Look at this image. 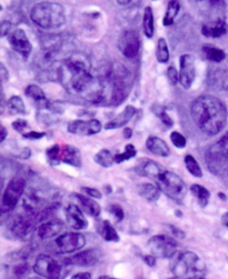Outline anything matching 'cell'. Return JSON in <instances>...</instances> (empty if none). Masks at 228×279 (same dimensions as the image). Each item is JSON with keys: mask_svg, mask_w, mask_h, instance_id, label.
<instances>
[{"mask_svg": "<svg viewBox=\"0 0 228 279\" xmlns=\"http://www.w3.org/2000/svg\"><path fill=\"white\" fill-rule=\"evenodd\" d=\"M58 77L71 94L86 97L94 104L107 102V97L98 77L91 71L89 58L81 52L71 53L58 68Z\"/></svg>", "mask_w": 228, "mask_h": 279, "instance_id": "cell-1", "label": "cell"}, {"mask_svg": "<svg viewBox=\"0 0 228 279\" xmlns=\"http://www.w3.org/2000/svg\"><path fill=\"white\" fill-rule=\"evenodd\" d=\"M192 119L204 134L215 136L225 128L228 118L226 105L220 98L205 95L196 98L191 108Z\"/></svg>", "mask_w": 228, "mask_h": 279, "instance_id": "cell-2", "label": "cell"}, {"mask_svg": "<svg viewBox=\"0 0 228 279\" xmlns=\"http://www.w3.org/2000/svg\"><path fill=\"white\" fill-rule=\"evenodd\" d=\"M30 19L42 29H56L66 22V11L60 3L38 2L31 8Z\"/></svg>", "mask_w": 228, "mask_h": 279, "instance_id": "cell-3", "label": "cell"}, {"mask_svg": "<svg viewBox=\"0 0 228 279\" xmlns=\"http://www.w3.org/2000/svg\"><path fill=\"white\" fill-rule=\"evenodd\" d=\"M172 272L178 278H202L206 275V265L194 252H183L175 259Z\"/></svg>", "mask_w": 228, "mask_h": 279, "instance_id": "cell-4", "label": "cell"}, {"mask_svg": "<svg viewBox=\"0 0 228 279\" xmlns=\"http://www.w3.org/2000/svg\"><path fill=\"white\" fill-rule=\"evenodd\" d=\"M205 159L212 174L220 177L228 175V133L207 149Z\"/></svg>", "mask_w": 228, "mask_h": 279, "instance_id": "cell-5", "label": "cell"}, {"mask_svg": "<svg viewBox=\"0 0 228 279\" xmlns=\"http://www.w3.org/2000/svg\"><path fill=\"white\" fill-rule=\"evenodd\" d=\"M162 192L177 203H182L187 194V186L184 180L172 171L163 170L155 180Z\"/></svg>", "mask_w": 228, "mask_h": 279, "instance_id": "cell-6", "label": "cell"}, {"mask_svg": "<svg viewBox=\"0 0 228 279\" xmlns=\"http://www.w3.org/2000/svg\"><path fill=\"white\" fill-rule=\"evenodd\" d=\"M47 158L52 165L65 163L80 167L81 166V154L78 148L71 145H54L47 149Z\"/></svg>", "mask_w": 228, "mask_h": 279, "instance_id": "cell-7", "label": "cell"}, {"mask_svg": "<svg viewBox=\"0 0 228 279\" xmlns=\"http://www.w3.org/2000/svg\"><path fill=\"white\" fill-rule=\"evenodd\" d=\"M26 180L22 177H13L4 188L1 199V212L9 213L16 208L18 202L25 193Z\"/></svg>", "mask_w": 228, "mask_h": 279, "instance_id": "cell-8", "label": "cell"}, {"mask_svg": "<svg viewBox=\"0 0 228 279\" xmlns=\"http://www.w3.org/2000/svg\"><path fill=\"white\" fill-rule=\"evenodd\" d=\"M65 265L66 263L61 264L51 256L40 255L36 259L35 265H33V272L38 276L50 279H58L65 277Z\"/></svg>", "mask_w": 228, "mask_h": 279, "instance_id": "cell-9", "label": "cell"}, {"mask_svg": "<svg viewBox=\"0 0 228 279\" xmlns=\"http://www.w3.org/2000/svg\"><path fill=\"white\" fill-rule=\"evenodd\" d=\"M86 245V238L79 233H66L51 243L50 248L55 254H71Z\"/></svg>", "mask_w": 228, "mask_h": 279, "instance_id": "cell-10", "label": "cell"}, {"mask_svg": "<svg viewBox=\"0 0 228 279\" xmlns=\"http://www.w3.org/2000/svg\"><path fill=\"white\" fill-rule=\"evenodd\" d=\"M149 253L157 258H172L177 252L178 244L166 235H156L148 241Z\"/></svg>", "mask_w": 228, "mask_h": 279, "instance_id": "cell-11", "label": "cell"}, {"mask_svg": "<svg viewBox=\"0 0 228 279\" xmlns=\"http://www.w3.org/2000/svg\"><path fill=\"white\" fill-rule=\"evenodd\" d=\"M38 222H40L38 215L27 212L25 215H19L14 217L11 224L9 225L8 231L14 238H23L32 231Z\"/></svg>", "mask_w": 228, "mask_h": 279, "instance_id": "cell-12", "label": "cell"}, {"mask_svg": "<svg viewBox=\"0 0 228 279\" xmlns=\"http://www.w3.org/2000/svg\"><path fill=\"white\" fill-rule=\"evenodd\" d=\"M118 48L120 52L129 59L137 56L140 49V39L137 31L129 29L121 33L118 40Z\"/></svg>", "mask_w": 228, "mask_h": 279, "instance_id": "cell-13", "label": "cell"}, {"mask_svg": "<svg viewBox=\"0 0 228 279\" xmlns=\"http://www.w3.org/2000/svg\"><path fill=\"white\" fill-rule=\"evenodd\" d=\"M196 77L195 58L192 55H183L179 59V82L181 85L189 89Z\"/></svg>", "mask_w": 228, "mask_h": 279, "instance_id": "cell-14", "label": "cell"}, {"mask_svg": "<svg viewBox=\"0 0 228 279\" xmlns=\"http://www.w3.org/2000/svg\"><path fill=\"white\" fill-rule=\"evenodd\" d=\"M8 42L14 51L20 53L23 58H28L31 53L32 45L26 32L18 28L8 35Z\"/></svg>", "mask_w": 228, "mask_h": 279, "instance_id": "cell-15", "label": "cell"}, {"mask_svg": "<svg viewBox=\"0 0 228 279\" xmlns=\"http://www.w3.org/2000/svg\"><path fill=\"white\" fill-rule=\"evenodd\" d=\"M100 258H101L100 251H98V249L96 248H91V249H87V251L84 252H80L74 256L65 259V263L66 265L90 267L96 265L97 263H99Z\"/></svg>", "mask_w": 228, "mask_h": 279, "instance_id": "cell-16", "label": "cell"}, {"mask_svg": "<svg viewBox=\"0 0 228 279\" xmlns=\"http://www.w3.org/2000/svg\"><path fill=\"white\" fill-rule=\"evenodd\" d=\"M101 130V122L97 119L74 120L68 125V131L74 135L91 136L98 134Z\"/></svg>", "mask_w": 228, "mask_h": 279, "instance_id": "cell-17", "label": "cell"}, {"mask_svg": "<svg viewBox=\"0 0 228 279\" xmlns=\"http://www.w3.org/2000/svg\"><path fill=\"white\" fill-rule=\"evenodd\" d=\"M65 213L67 222L71 228L76 229V231H82V229H86L88 226V222H87L86 217L82 214V210L77 205H68Z\"/></svg>", "mask_w": 228, "mask_h": 279, "instance_id": "cell-18", "label": "cell"}, {"mask_svg": "<svg viewBox=\"0 0 228 279\" xmlns=\"http://www.w3.org/2000/svg\"><path fill=\"white\" fill-rule=\"evenodd\" d=\"M65 225L59 219L49 220V222L42 223L37 227V235L40 239H49L59 235L64 231Z\"/></svg>", "mask_w": 228, "mask_h": 279, "instance_id": "cell-19", "label": "cell"}, {"mask_svg": "<svg viewBox=\"0 0 228 279\" xmlns=\"http://www.w3.org/2000/svg\"><path fill=\"white\" fill-rule=\"evenodd\" d=\"M135 170L139 176H144V177H148L150 179L156 180L164 169L153 160L142 159L138 161Z\"/></svg>", "mask_w": 228, "mask_h": 279, "instance_id": "cell-20", "label": "cell"}, {"mask_svg": "<svg viewBox=\"0 0 228 279\" xmlns=\"http://www.w3.org/2000/svg\"><path fill=\"white\" fill-rule=\"evenodd\" d=\"M208 82L217 90H228V69L217 68L208 73Z\"/></svg>", "mask_w": 228, "mask_h": 279, "instance_id": "cell-21", "label": "cell"}, {"mask_svg": "<svg viewBox=\"0 0 228 279\" xmlns=\"http://www.w3.org/2000/svg\"><path fill=\"white\" fill-rule=\"evenodd\" d=\"M136 114V108L134 106H127L126 108L120 112L119 115H117L115 117L114 119H111L110 121H108L106 124L105 128L106 129H117V128H121L128 124V122L132 120L133 117Z\"/></svg>", "mask_w": 228, "mask_h": 279, "instance_id": "cell-22", "label": "cell"}, {"mask_svg": "<svg viewBox=\"0 0 228 279\" xmlns=\"http://www.w3.org/2000/svg\"><path fill=\"white\" fill-rule=\"evenodd\" d=\"M72 197H74L77 203H78L79 207L84 210L85 213L90 215L91 217H98L101 212V208L98 205V203L95 202L94 199H91V197H87V196L80 195V194H72Z\"/></svg>", "mask_w": 228, "mask_h": 279, "instance_id": "cell-23", "label": "cell"}, {"mask_svg": "<svg viewBox=\"0 0 228 279\" xmlns=\"http://www.w3.org/2000/svg\"><path fill=\"white\" fill-rule=\"evenodd\" d=\"M26 96L36 102L40 109H51V104L48 101L45 92L39 86L29 85L25 90Z\"/></svg>", "mask_w": 228, "mask_h": 279, "instance_id": "cell-24", "label": "cell"}, {"mask_svg": "<svg viewBox=\"0 0 228 279\" xmlns=\"http://www.w3.org/2000/svg\"><path fill=\"white\" fill-rule=\"evenodd\" d=\"M146 147L150 153L159 156V157H168L169 154H171V149H169L166 141L156 136L148 137L146 141Z\"/></svg>", "mask_w": 228, "mask_h": 279, "instance_id": "cell-25", "label": "cell"}, {"mask_svg": "<svg viewBox=\"0 0 228 279\" xmlns=\"http://www.w3.org/2000/svg\"><path fill=\"white\" fill-rule=\"evenodd\" d=\"M227 31L226 22L223 19H216L206 24H204L202 32L204 36L211 37V38H218L223 35H225Z\"/></svg>", "mask_w": 228, "mask_h": 279, "instance_id": "cell-26", "label": "cell"}, {"mask_svg": "<svg viewBox=\"0 0 228 279\" xmlns=\"http://www.w3.org/2000/svg\"><path fill=\"white\" fill-rule=\"evenodd\" d=\"M137 192L140 197L146 199L147 202H156L159 198V196H161L162 190L156 185L144 183L137 186Z\"/></svg>", "mask_w": 228, "mask_h": 279, "instance_id": "cell-27", "label": "cell"}, {"mask_svg": "<svg viewBox=\"0 0 228 279\" xmlns=\"http://www.w3.org/2000/svg\"><path fill=\"white\" fill-rule=\"evenodd\" d=\"M97 233L103 237L106 242H119V235L116 232L109 220H101L97 225Z\"/></svg>", "mask_w": 228, "mask_h": 279, "instance_id": "cell-28", "label": "cell"}, {"mask_svg": "<svg viewBox=\"0 0 228 279\" xmlns=\"http://www.w3.org/2000/svg\"><path fill=\"white\" fill-rule=\"evenodd\" d=\"M143 29H144L145 36L147 38H153L155 32V22H154V11H153V8L150 6H147L144 10Z\"/></svg>", "mask_w": 228, "mask_h": 279, "instance_id": "cell-29", "label": "cell"}, {"mask_svg": "<svg viewBox=\"0 0 228 279\" xmlns=\"http://www.w3.org/2000/svg\"><path fill=\"white\" fill-rule=\"evenodd\" d=\"M191 192L194 196H195L198 204H200L202 207L207 206V204L210 202V198H211L210 190L205 187H203L202 185L194 184L191 186Z\"/></svg>", "mask_w": 228, "mask_h": 279, "instance_id": "cell-30", "label": "cell"}, {"mask_svg": "<svg viewBox=\"0 0 228 279\" xmlns=\"http://www.w3.org/2000/svg\"><path fill=\"white\" fill-rule=\"evenodd\" d=\"M179 10H181V3L178 1L173 0V1L168 2L166 12H165V17L163 20L164 26H172L175 21V19H176V17L178 16Z\"/></svg>", "mask_w": 228, "mask_h": 279, "instance_id": "cell-31", "label": "cell"}, {"mask_svg": "<svg viewBox=\"0 0 228 279\" xmlns=\"http://www.w3.org/2000/svg\"><path fill=\"white\" fill-rule=\"evenodd\" d=\"M203 51L207 59L213 62H221L224 60L226 57V53L224 50H222V49L214 47V46H211V45L204 46Z\"/></svg>", "mask_w": 228, "mask_h": 279, "instance_id": "cell-32", "label": "cell"}, {"mask_svg": "<svg viewBox=\"0 0 228 279\" xmlns=\"http://www.w3.org/2000/svg\"><path fill=\"white\" fill-rule=\"evenodd\" d=\"M156 57H157V60L162 63H166L169 60L171 53H169L167 41L165 38L158 39L157 47H156Z\"/></svg>", "mask_w": 228, "mask_h": 279, "instance_id": "cell-33", "label": "cell"}, {"mask_svg": "<svg viewBox=\"0 0 228 279\" xmlns=\"http://www.w3.org/2000/svg\"><path fill=\"white\" fill-rule=\"evenodd\" d=\"M7 106H8L9 111H10L11 114L25 115L27 112L25 104H23V100L19 96H12L9 98Z\"/></svg>", "mask_w": 228, "mask_h": 279, "instance_id": "cell-34", "label": "cell"}, {"mask_svg": "<svg viewBox=\"0 0 228 279\" xmlns=\"http://www.w3.org/2000/svg\"><path fill=\"white\" fill-rule=\"evenodd\" d=\"M95 161L98 165L103 166V167H110L115 163V156L111 155L108 149H103L99 153H97L95 156Z\"/></svg>", "mask_w": 228, "mask_h": 279, "instance_id": "cell-35", "label": "cell"}, {"mask_svg": "<svg viewBox=\"0 0 228 279\" xmlns=\"http://www.w3.org/2000/svg\"><path fill=\"white\" fill-rule=\"evenodd\" d=\"M185 166H186L187 170L189 171V174L193 175L194 177H196V178L203 177V171H202L201 166L192 155L185 156Z\"/></svg>", "mask_w": 228, "mask_h": 279, "instance_id": "cell-36", "label": "cell"}, {"mask_svg": "<svg viewBox=\"0 0 228 279\" xmlns=\"http://www.w3.org/2000/svg\"><path fill=\"white\" fill-rule=\"evenodd\" d=\"M136 154H137V150H136L135 146L132 144H128L125 147V150L123 151V153L115 155V163L120 164V163H123V161L132 159L135 157Z\"/></svg>", "mask_w": 228, "mask_h": 279, "instance_id": "cell-37", "label": "cell"}, {"mask_svg": "<svg viewBox=\"0 0 228 279\" xmlns=\"http://www.w3.org/2000/svg\"><path fill=\"white\" fill-rule=\"evenodd\" d=\"M171 140L175 147L177 148H185V146L187 144V140L185 137H184L181 133L178 131H173L171 134Z\"/></svg>", "mask_w": 228, "mask_h": 279, "instance_id": "cell-38", "label": "cell"}, {"mask_svg": "<svg viewBox=\"0 0 228 279\" xmlns=\"http://www.w3.org/2000/svg\"><path fill=\"white\" fill-rule=\"evenodd\" d=\"M108 210H109V213L113 215V216L118 220V222H121V220L124 219V217H125V214H124V209L121 208L119 205H117V204H111L110 206H109V208H108Z\"/></svg>", "mask_w": 228, "mask_h": 279, "instance_id": "cell-39", "label": "cell"}, {"mask_svg": "<svg viewBox=\"0 0 228 279\" xmlns=\"http://www.w3.org/2000/svg\"><path fill=\"white\" fill-rule=\"evenodd\" d=\"M28 271H29L28 264L27 263H20V264H18L17 266H14L13 274H14V276L21 277V276H25L26 274H28Z\"/></svg>", "mask_w": 228, "mask_h": 279, "instance_id": "cell-40", "label": "cell"}, {"mask_svg": "<svg viewBox=\"0 0 228 279\" xmlns=\"http://www.w3.org/2000/svg\"><path fill=\"white\" fill-rule=\"evenodd\" d=\"M167 77L173 85H176L179 81V72L176 70V68L173 66L169 67L167 69Z\"/></svg>", "mask_w": 228, "mask_h": 279, "instance_id": "cell-41", "label": "cell"}, {"mask_svg": "<svg viewBox=\"0 0 228 279\" xmlns=\"http://www.w3.org/2000/svg\"><path fill=\"white\" fill-rule=\"evenodd\" d=\"M12 128L18 131V133H21L23 135V130L28 128V122L23 119H18L12 122Z\"/></svg>", "mask_w": 228, "mask_h": 279, "instance_id": "cell-42", "label": "cell"}, {"mask_svg": "<svg viewBox=\"0 0 228 279\" xmlns=\"http://www.w3.org/2000/svg\"><path fill=\"white\" fill-rule=\"evenodd\" d=\"M82 190L89 196V197H93V198H97V199H100L101 198V193L99 192L98 189L96 188H91V187H82Z\"/></svg>", "mask_w": 228, "mask_h": 279, "instance_id": "cell-43", "label": "cell"}, {"mask_svg": "<svg viewBox=\"0 0 228 279\" xmlns=\"http://www.w3.org/2000/svg\"><path fill=\"white\" fill-rule=\"evenodd\" d=\"M158 117H159V118H161V120H162V121L164 122V124L166 125L167 127H172V126L174 125L173 119L166 114V111H164V110H163V111L159 112Z\"/></svg>", "mask_w": 228, "mask_h": 279, "instance_id": "cell-44", "label": "cell"}, {"mask_svg": "<svg viewBox=\"0 0 228 279\" xmlns=\"http://www.w3.org/2000/svg\"><path fill=\"white\" fill-rule=\"evenodd\" d=\"M45 133H37V131H29V133L23 134L22 136L27 139H40L45 136Z\"/></svg>", "mask_w": 228, "mask_h": 279, "instance_id": "cell-45", "label": "cell"}, {"mask_svg": "<svg viewBox=\"0 0 228 279\" xmlns=\"http://www.w3.org/2000/svg\"><path fill=\"white\" fill-rule=\"evenodd\" d=\"M10 28H11L10 22L2 21L1 22V27H0V29H1V36L4 37V36L9 35V30H10Z\"/></svg>", "mask_w": 228, "mask_h": 279, "instance_id": "cell-46", "label": "cell"}, {"mask_svg": "<svg viewBox=\"0 0 228 279\" xmlns=\"http://www.w3.org/2000/svg\"><path fill=\"white\" fill-rule=\"evenodd\" d=\"M144 261L146 262V264H147L148 266L153 267V266H155V264H156V257H155L154 255H152V254H150V255H147V256L144 257Z\"/></svg>", "mask_w": 228, "mask_h": 279, "instance_id": "cell-47", "label": "cell"}, {"mask_svg": "<svg viewBox=\"0 0 228 279\" xmlns=\"http://www.w3.org/2000/svg\"><path fill=\"white\" fill-rule=\"evenodd\" d=\"M72 278L89 279V278H91V274H90V273H79V274H76V275L72 276Z\"/></svg>", "mask_w": 228, "mask_h": 279, "instance_id": "cell-48", "label": "cell"}, {"mask_svg": "<svg viewBox=\"0 0 228 279\" xmlns=\"http://www.w3.org/2000/svg\"><path fill=\"white\" fill-rule=\"evenodd\" d=\"M7 137V129L4 128L3 126H1V136H0V143H3L4 139Z\"/></svg>", "mask_w": 228, "mask_h": 279, "instance_id": "cell-49", "label": "cell"}, {"mask_svg": "<svg viewBox=\"0 0 228 279\" xmlns=\"http://www.w3.org/2000/svg\"><path fill=\"white\" fill-rule=\"evenodd\" d=\"M222 223H223V225H224L225 227L228 228V213H225L222 216Z\"/></svg>", "mask_w": 228, "mask_h": 279, "instance_id": "cell-50", "label": "cell"}, {"mask_svg": "<svg viewBox=\"0 0 228 279\" xmlns=\"http://www.w3.org/2000/svg\"><path fill=\"white\" fill-rule=\"evenodd\" d=\"M124 135H125L126 138H130V137H132V129L126 128V129H125V133H124Z\"/></svg>", "mask_w": 228, "mask_h": 279, "instance_id": "cell-51", "label": "cell"}, {"mask_svg": "<svg viewBox=\"0 0 228 279\" xmlns=\"http://www.w3.org/2000/svg\"><path fill=\"white\" fill-rule=\"evenodd\" d=\"M1 72H2V79L4 80L6 79V69H4V66L3 65H1Z\"/></svg>", "mask_w": 228, "mask_h": 279, "instance_id": "cell-52", "label": "cell"}, {"mask_svg": "<svg viewBox=\"0 0 228 279\" xmlns=\"http://www.w3.org/2000/svg\"><path fill=\"white\" fill-rule=\"evenodd\" d=\"M119 4H129L130 1H118Z\"/></svg>", "mask_w": 228, "mask_h": 279, "instance_id": "cell-53", "label": "cell"}]
</instances>
